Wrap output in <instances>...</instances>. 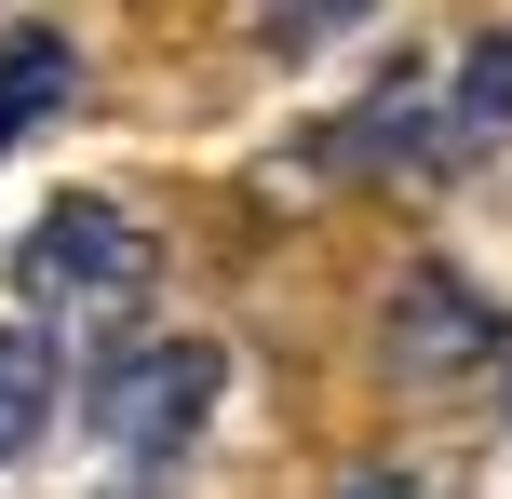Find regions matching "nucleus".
<instances>
[{
    "label": "nucleus",
    "mask_w": 512,
    "mask_h": 499,
    "mask_svg": "<svg viewBox=\"0 0 512 499\" xmlns=\"http://www.w3.org/2000/svg\"><path fill=\"white\" fill-rule=\"evenodd\" d=\"M41 392H54V338L41 324H0V459L41 432Z\"/></svg>",
    "instance_id": "obj_6"
},
{
    "label": "nucleus",
    "mask_w": 512,
    "mask_h": 499,
    "mask_svg": "<svg viewBox=\"0 0 512 499\" xmlns=\"http://www.w3.org/2000/svg\"><path fill=\"white\" fill-rule=\"evenodd\" d=\"M324 14H351V0H283V14H270V41H310Z\"/></svg>",
    "instance_id": "obj_7"
},
{
    "label": "nucleus",
    "mask_w": 512,
    "mask_h": 499,
    "mask_svg": "<svg viewBox=\"0 0 512 499\" xmlns=\"http://www.w3.org/2000/svg\"><path fill=\"white\" fill-rule=\"evenodd\" d=\"M512 135V27L459 54V95H445V149H499Z\"/></svg>",
    "instance_id": "obj_5"
},
{
    "label": "nucleus",
    "mask_w": 512,
    "mask_h": 499,
    "mask_svg": "<svg viewBox=\"0 0 512 499\" xmlns=\"http://www.w3.org/2000/svg\"><path fill=\"white\" fill-rule=\"evenodd\" d=\"M14 284H27V311H108V297H135L149 284V230H135L122 203H54L41 230H27V257H14Z\"/></svg>",
    "instance_id": "obj_1"
},
{
    "label": "nucleus",
    "mask_w": 512,
    "mask_h": 499,
    "mask_svg": "<svg viewBox=\"0 0 512 499\" xmlns=\"http://www.w3.org/2000/svg\"><path fill=\"white\" fill-rule=\"evenodd\" d=\"M351 499H418V486H405V473H364V486H351Z\"/></svg>",
    "instance_id": "obj_8"
},
{
    "label": "nucleus",
    "mask_w": 512,
    "mask_h": 499,
    "mask_svg": "<svg viewBox=\"0 0 512 499\" xmlns=\"http://www.w3.org/2000/svg\"><path fill=\"white\" fill-rule=\"evenodd\" d=\"M68 81H81V54L54 41V27H14V41H0V149H14L27 122H54Z\"/></svg>",
    "instance_id": "obj_4"
},
{
    "label": "nucleus",
    "mask_w": 512,
    "mask_h": 499,
    "mask_svg": "<svg viewBox=\"0 0 512 499\" xmlns=\"http://www.w3.org/2000/svg\"><path fill=\"white\" fill-rule=\"evenodd\" d=\"M216 378H230V351H216V338L135 351V365L108 378V432H122V446H189V432H203V405H216Z\"/></svg>",
    "instance_id": "obj_2"
},
{
    "label": "nucleus",
    "mask_w": 512,
    "mask_h": 499,
    "mask_svg": "<svg viewBox=\"0 0 512 499\" xmlns=\"http://www.w3.org/2000/svg\"><path fill=\"white\" fill-rule=\"evenodd\" d=\"M391 365H405V378H472V365H499V311L459 284V270H405V297H391Z\"/></svg>",
    "instance_id": "obj_3"
}]
</instances>
